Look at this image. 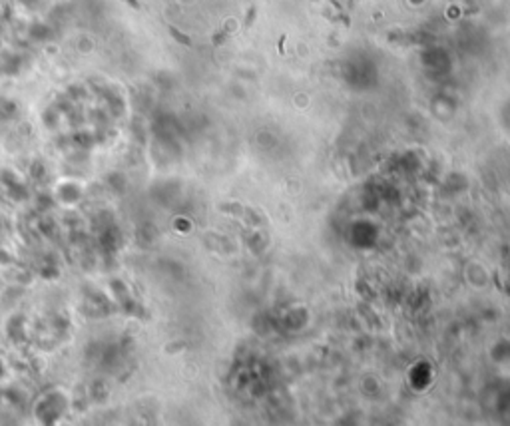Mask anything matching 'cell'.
<instances>
[{
  "label": "cell",
  "mask_w": 510,
  "mask_h": 426,
  "mask_svg": "<svg viewBox=\"0 0 510 426\" xmlns=\"http://www.w3.org/2000/svg\"><path fill=\"white\" fill-rule=\"evenodd\" d=\"M172 34H174V36H176V38H178L180 42H183V44H185V46H189V38H187V36H183V34H180V32L176 30V28H172Z\"/></svg>",
  "instance_id": "6da1fadb"
}]
</instances>
